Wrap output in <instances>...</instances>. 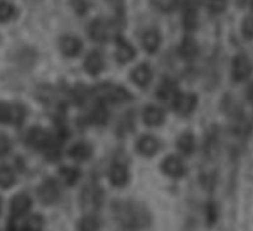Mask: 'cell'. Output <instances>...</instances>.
Instances as JSON below:
<instances>
[{"label":"cell","mask_w":253,"mask_h":231,"mask_svg":"<svg viewBox=\"0 0 253 231\" xmlns=\"http://www.w3.org/2000/svg\"><path fill=\"white\" fill-rule=\"evenodd\" d=\"M131 79L140 88L148 87L151 84V81H152V70H151L149 64H140V66H137L131 72Z\"/></svg>","instance_id":"obj_11"},{"label":"cell","mask_w":253,"mask_h":231,"mask_svg":"<svg viewBox=\"0 0 253 231\" xmlns=\"http://www.w3.org/2000/svg\"><path fill=\"white\" fill-rule=\"evenodd\" d=\"M107 118H109L107 109H106V106H104L103 101H101L100 104H97V106L92 109V112H91V121H92L94 124H97V126H103V124H106Z\"/></svg>","instance_id":"obj_22"},{"label":"cell","mask_w":253,"mask_h":231,"mask_svg":"<svg viewBox=\"0 0 253 231\" xmlns=\"http://www.w3.org/2000/svg\"><path fill=\"white\" fill-rule=\"evenodd\" d=\"M228 6V0H207V8L211 14H222Z\"/></svg>","instance_id":"obj_32"},{"label":"cell","mask_w":253,"mask_h":231,"mask_svg":"<svg viewBox=\"0 0 253 231\" xmlns=\"http://www.w3.org/2000/svg\"><path fill=\"white\" fill-rule=\"evenodd\" d=\"M197 106V95L195 94H191V92H182V94H177L173 100V107L174 110L179 113V115H189L191 112H194Z\"/></svg>","instance_id":"obj_4"},{"label":"cell","mask_w":253,"mask_h":231,"mask_svg":"<svg viewBox=\"0 0 253 231\" xmlns=\"http://www.w3.org/2000/svg\"><path fill=\"white\" fill-rule=\"evenodd\" d=\"M27 139H29V143L32 146L38 148V149H46L51 145V142H52L49 133L42 130V129H39V127L32 129L29 136H27Z\"/></svg>","instance_id":"obj_9"},{"label":"cell","mask_w":253,"mask_h":231,"mask_svg":"<svg viewBox=\"0 0 253 231\" xmlns=\"http://www.w3.org/2000/svg\"><path fill=\"white\" fill-rule=\"evenodd\" d=\"M206 210H207V219H209V222L213 224L217 219V206L213 204V203H210Z\"/></svg>","instance_id":"obj_37"},{"label":"cell","mask_w":253,"mask_h":231,"mask_svg":"<svg viewBox=\"0 0 253 231\" xmlns=\"http://www.w3.org/2000/svg\"><path fill=\"white\" fill-rule=\"evenodd\" d=\"M0 212H2V200H0Z\"/></svg>","instance_id":"obj_40"},{"label":"cell","mask_w":253,"mask_h":231,"mask_svg":"<svg viewBox=\"0 0 253 231\" xmlns=\"http://www.w3.org/2000/svg\"><path fill=\"white\" fill-rule=\"evenodd\" d=\"M161 169L166 175L171 176V178H180L185 175L186 169H185V164L180 158L174 157V155H170L167 157L163 164H161Z\"/></svg>","instance_id":"obj_8"},{"label":"cell","mask_w":253,"mask_h":231,"mask_svg":"<svg viewBox=\"0 0 253 231\" xmlns=\"http://www.w3.org/2000/svg\"><path fill=\"white\" fill-rule=\"evenodd\" d=\"M11 151V140L8 136L0 135V155H6Z\"/></svg>","instance_id":"obj_35"},{"label":"cell","mask_w":253,"mask_h":231,"mask_svg":"<svg viewBox=\"0 0 253 231\" xmlns=\"http://www.w3.org/2000/svg\"><path fill=\"white\" fill-rule=\"evenodd\" d=\"M15 184V175L8 167H0V186L11 188Z\"/></svg>","instance_id":"obj_25"},{"label":"cell","mask_w":253,"mask_h":231,"mask_svg":"<svg viewBox=\"0 0 253 231\" xmlns=\"http://www.w3.org/2000/svg\"><path fill=\"white\" fill-rule=\"evenodd\" d=\"M143 120L148 126H161L164 123V110L158 106H148L143 112Z\"/></svg>","instance_id":"obj_17"},{"label":"cell","mask_w":253,"mask_h":231,"mask_svg":"<svg viewBox=\"0 0 253 231\" xmlns=\"http://www.w3.org/2000/svg\"><path fill=\"white\" fill-rule=\"evenodd\" d=\"M23 228L26 231H42L43 230V219L39 215H33L27 219V222Z\"/></svg>","instance_id":"obj_30"},{"label":"cell","mask_w":253,"mask_h":231,"mask_svg":"<svg viewBox=\"0 0 253 231\" xmlns=\"http://www.w3.org/2000/svg\"><path fill=\"white\" fill-rule=\"evenodd\" d=\"M97 97L100 98V101H109L113 104H119L124 101L131 100V94L126 91L124 87L119 85H113V84H103L97 88L95 91Z\"/></svg>","instance_id":"obj_2"},{"label":"cell","mask_w":253,"mask_h":231,"mask_svg":"<svg viewBox=\"0 0 253 231\" xmlns=\"http://www.w3.org/2000/svg\"><path fill=\"white\" fill-rule=\"evenodd\" d=\"M60 48L66 57H76L82 49V42L75 36H64L60 41Z\"/></svg>","instance_id":"obj_12"},{"label":"cell","mask_w":253,"mask_h":231,"mask_svg":"<svg viewBox=\"0 0 253 231\" xmlns=\"http://www.w3.org/2000/svg\"><path fill=\"white\" fill-rule=\"evenodd\" d=\"M60 175H61L63 182H64L66 185H69V186L75 185V184L78 182L79 176H81L79 170L75 169V167H63V169L60 170Z\"/></svg>","instance_id":"obj_24"},{"label":"cell","mask_w":253,"mask_h":231,"mask_svg":"<svg viewBox=\"0 0 253 231\" xmlns=\"http://www.w3.org/2000/svg\"><path fill=\"white\" fill-rule=\"evenodd\" d=\"M238 5L240 6H246V8H250V9H253V0H238Z\"/></svg>","instance_id":"obj_38"},{"label":"cell","mask_w":253,"mask_h":231,"mask_svg":"<svg viewBox=\"0 0 253 231\" xmlns=\"http://www.w3.org/2000/svg\"><path fill=\"white\" fill-rule=\"evenodd\" d=\"M39 197L43 203L52 204L60 198V186L54 179H46L39 186Z\"/></svg>","instance_id":"obj_6"},{"label":"cell","mask_w":253,"mask_h":231,"mask_svg":"<svg viewBox=\"0 0 253 231\" xmlns=\"http://www.w3.org/2000/svg\"><path fill=\"white\" fill-rule=\"evenodd\" d=\"M89 36L97 42H104L109 38V23L104 18H97L89 26Z\"/></svg>","instance_id":"obj_10"},{"label":"cell","mask_w":253,"mask_h":231,"mask_svg":"<svg viewBox=\"0 0 253 231\" xmlns=\"http://www.w3.org/2000/svg\"><path fill=\"white\" fill-rule=\"evenodd\" d=\"M109 178L115 186H124L126 182H128V170H126V167L124 164L115 163V164H112V167L109 170Z\"/></svg>","instance_id":"obj_14"},{"label":"cell","mask_w":253,"mask_h":231,"mask_svg":"<svg viewBox=\"0 0 253 231\" xmlns=\"http://www.w3.org/2000/svg\"><path fill=\"white\" fill-rule=\"evenodd\" d=\"M69 155L76 161H85L92 155V148L88 143L81 142V143H76L70 148Z\"/></svg>","instance_id":"obj_19"},{"label":"cell","mask_w":253,"mask_h":231,"mask_svg":"<svg viewBox=\"0 0 253 231\" xmlns=\"http://www.w3.org/2000/svg\"><path fill=\"white\" fill-rule=\"evenodd\" d=\"M252 73V63L249 61V58L244 54H238L235 55L234 61H232V79L235 82H241L246 81Z\"/></svg>","instance_id":"obj_3"},{"label":"cell","mask_w":253,"mask_h":231,"mask_svg":"<svg viewBox=\"0 0 253 231\" xmlns=\"http://www.w3.org/2000/svg\"><path fill=\"white\" fill-rule=\"evenodd\" d=\"M152 3L163 12H171L180 5V0H152Z\"/></svg>","instance_id":"obj_28"},{"label":"cell","mask_w":253,"mask_h":231,"mask_svg":"<svg viewBox=\"0 0 253 231\" xmlns=\"http://www.w3.org/2000/svg\"><path fill=\"white\" fill-rule=\"evenodd\" d=\"M183 26L186 30H194L197 27V12L192 8H188L183 14Z\"/></svg>","instance_id":"obj_31"},{"label":"cell","mask_w":253,"mask_h":231,"mask_svg":"<svg viewBox=\"0 0 253 231\" xmlns=\"http://www.w3.org/2000/svg\"><path fill=\"white\" fill-rule=\"evenodd\" d=\"M86 95H88V91H86V88L82 87V85H81V87H76V90L73 91V97H75V101H76L78 104L85 103Z\"/></svg>","instance_id":"obj_34"},{"label":"cell","mask_w":253,"mask_h":231,"mask_svg":"<svg viewBox=\"0 0 253 231\" xmlns=\"http://www.w3.org/2000/svg\"><path fill=\"white\" fill-rule=\"evenodd\" d=\"M115 55H116V61L119 64H125V63L134 60L136 49L133 48V45L128 41H125L124 38H118L116 39V52H115Z\"/></svg>","instance_id":"obj_7"},{"label":"cell","mask_w":253,"mask_h":231,"mask_svg":"<svg viewBox=\"0 0 253 231\" xmlns=\"http://www.w3.org/2000/svg\"><path fill=\"white\" fill-rule=\"evenodd\" d=\"M103 192L98 186H88L82 192V206L86 210H97L101 206Z\"/></svg>","instance_id":"obj_5"},{"label":"cell","mask_w":253,"mask_h":231,"mask_svg":"<svg viewBox=\"0 0 253 231\" xmlns=\"http://www.w3.org/2000/svg\"><path fill=\"white\" fill-rule=\"evenodd\" d=\"M0 41H2V39H0Z\"/></svg>","instance_id":"obj_41"},{"label":"cell","mask_w":253,"mask_h":231,"mask_svg":"<svg viewBox=\"0 0 253 231\" xmlns=\"http://www.w3.org/2000/svg\"><path fill=\"white\" fill-rule=\"evenodd\" d=\"M30 206H32L30 197L27 194H18L11 201V212L14 216H23L24 213L29 212Z\"/></svg>","instance_id":"obj_16"},{"label":"cell","mask_w":253,"mask_h":231,"mask_svg":"<svg viewBox=\"0 0 253 231\" xmlns=\"http://www.w3.org/2000/svg\"><path fill=\"white\" fill-rule=\"evenodd\" d=\"M14 117V104H6L0 101V123H11Z\"/></svg>","instance_id":"obj_29"},{"label":"cell","mask_w":253,"mask_h":231,"mask_svg":"<svg viewBox=\"0 0 253 231\" xmlns=\"http://www.w3.org/2000/svg\"><path fill=\"white\" fill-rule=\"evenodd\" d=\"M247 97H249V100H252L253 101V85L249 88V92H247Z\"/></svg>","instance_id":"obj_39"},{"label":"cell","mask_w":253,"mask_h":231,"mask_svg":"<svg viewBox=\"0 0 253 231\" xmlns=\"http://www.w3.org/2000/svg\"><path fill=\"white\" fill-rule=\"evenodd\" d=\"M84 67H85V70H86L89 75H98V73L104 69V60H103L101 54L97 52V51L89 52V54L86 55V58H85Z\"/></svg>","instance_id":"obj_15"},{"label":"cell","mask_w":253,"mask_h":231,"mask_svg":"<svg viewBox=\"0 0 253 231\" xmlns=\"http://www.w3.org/2000/svg\"><path fill=\"white\" fill-rule=\"evenodd\" d=\"M179 54L183 58H194L198 54V45H197L195 39H192L191 36L183 38V41L179 46Z\"/></svg>","instance_id":"obj_21"},{"label":"cell","mask_w":253,"mask_h":231,"mask_svg":"<svg viewBox=\"0 0 253 231\" xmlns=\"http://www.w3.org/2000/svg\"><path fill=\"white\" fill-rule=\"evenodd\" d=\"M177 148H179L183 154H186V155L192 154V152H194V148H195L194 136H192L191 133H183V135L177 139Z\"/></svg>","instance_id":"obj_23"},{"label":"cell","mask_w":253,"mask_h":231,"mask_svg":"<svg viewBox=\"0 0 253 231\" xmlns=\"http://www.w3.org/2000/svg\"><path fill=\"white\" fill-rule=\"evenodd\" d=\"M116 221L126 228H145L151 222V215L143 204L134 201H118L113 204Z\"/></svg>","instance_id":"obj_1"},{"label":"cell","mask_w":253,"mask_h":231,"mask_svg":"<svg viewBox=\"0 0 253 231\" xmlns=\"http://www.w3.org/2000/svg\"><path fill=\"white\" fill-rule=\"evenodd\" d=\"M72 6H73V9H75L79 15H82V14H85V12L88 11V3H86V0H72Z\"/></svg>","instance_id":"obj_36"},{"label":"cell","mask_w":253,"mask_h":231,"mask_svg":"<svg viewBox=\"0 0 253 231\" xmlns=\"http://www.w3.org/2000/svg\"><path fill=\"white\" fill-rule=\"evenodd\" d=\"M137 151L145 157H152L160 151V142L154 136H143L137 142Z\"/></svg>","instance_id":"obj_13"},{"label":"cell","mask_w":253,"mask_h":231,"mask_svg":"<svg viewBox=\"0 0 253 231\" xmlns=\"http://www.w3.org/2000/svg\"><path fill=\"white\" fill-rule=\"evenodd\" d=\"M160 44H161V36L157 30H148L145 32L143 38H142V45L143 48L149 52V54H154L158 51L160 48Z\"/></svg>","instance_id":"obj_18"},{"label":"cell","mask_w":253,"mask_h":231,"mask_svg":"<svg viewBox=\"0 0 253 231\" xmlns=\"http://www.w3.org/2000/svg\"><path fill=\"white\" fill-rule=\"evenodd\" d=\"M241 33L246 39H253V15L244 18L241 24Z\"/></svg>","instance_id":"obj_33"},{"label":"cell","mask_w":253,"mask_h":231,"mask_svg":"<svg viewBox=\"0 0 253 231\" xmlns=\"http://www.w3.org/2000/svg\"><path fill=\"white\" fill-rule=\"evenodd\" d=\"M15 15V8L9 2H0V23H6Z\"/></svg>","instance_id":"obj_27"},{"label":"cell","mask_w":253,"mask_h":231,"mask_svg":"<svg viewBox=\"0 0 253 231\" xmlns=\"http://www.w3.org/2000/svg\"><path fill=\"white\" fill-rule=\"evenodd\" d=\"M158 97L161 100H169V98H173L176 97L179 92H177V84L173 81V79H164L157 91Z\"/></svg>","instance_id":"obj_20"},{"label":"cell","mask_w":253,"mask_h":231,"mask_svg":"<svg viewBox=\"0 0 253 231\" xmlns=\"http://www.w3.org/2000/svg\"><path fill=\"white\" fill-rule=\"evenodd\" d=\"M79 231H98L100 230V224L94 216H84L79 221Z\"/></svg>","instance_id":"obj_26"}]
</instances>
